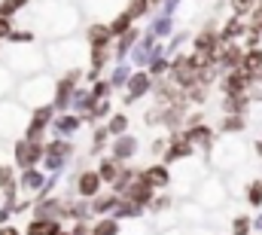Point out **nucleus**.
I'll use <instances>...</instances> for the list:
<instances>
[{
  "instance_id": "1",
  "label": "nucleus",
  "mask_w": 262,
  "mask_h": 235,
  "mask_svg": "<svg viewBox=\"0 0 262 235\" xmlns=\"http://www.w3.org/2000/svg\"><path fill=\"white\" fill-rule=\"evenodd\" d=\"M55 232H58L55 223H37V226H31V235H55Z\"/></svg>"
},
{
  "instance_id": "2",
  "label": "nucleus",
  "mask_w": 262,
  "mask_h": 235,
  "mask_svg": "<svg viewBox=\"0 0 262 235\" xmlns=\"http://www.w3.org/2000/svg\"><path fill=\"white\" fill-rule=\"evenodd\" d=\"M79 189H82V192H95V189H98V177H95V174H82Z\"/></svg>"
},
{
  "instance_id": "3",
  "label": "nucleus",
  "mask_w": 262,
  "mask_h": 235,
  "mask_svg": "<svg viewBox=\"0 0 262 235\" xmlns=\"http://www.w3.org/2000/svg\"><path fill=\"white\" fill-rule=\"evenodd\" d=\"M143 9H146V0H131V15H140V12H143Z\"/></svg>"
},
{
  "instance_id": "4",
  "label": "nucleus",
  "mask_w": 262,
  "mask_h": 235,
  "mask_svg": "<svg viewBox=\"0 0 262 235\" xmlns=\"http://www.w3.org/2000/svg\"><path fill=\"white\" fill-rule=\"evenodd\" d=\"M6 28H9V25H6V22H3V18H0V37H3V34H6Z\"/></svg>"
}]
</instances>
